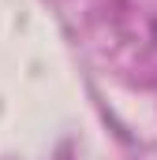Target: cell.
<instances>
[{"instance_id":"1","label":"cell","mask_w":157,"mask_h":160,"mask_svg":"<svg viewBox=\"0 0 157 160\" xmlns=\"http://www.w3.org/2000/svg\"><path fill=\"white\" fill-rule=\"evenodd\" d=\"M154 41H157V22H154Z\"/></svg>"}]
</instances>
